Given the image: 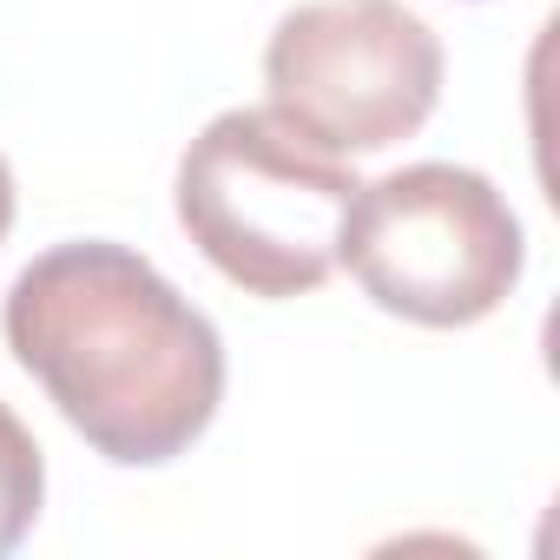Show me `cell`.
<instances>
[{"mask_svg":"<svg viewBox=\"0 0 560 560\" xmlns=\"http://www.w3.org/2000/svg\"><path fill=\"white\" fill-rule=\"evenodd\" d=\"M14 363L54 409L126 468L185 455L224 396V343L126 244H60L34 257L0 311Z\"/></svg>","mask_w":560,"mask_h":560,"instance_id":"6da1fadb","label":"cell"},{"mask_svg":"<svg viewBox=\"0 0 560 560\" xmlns=\"http://www.w3.org/2000/svg\"><path fill=\"white\" fill-rule=\"evenodd\" d=\"M357 172L270 106L218 113L178 159V224L250 298H304L337 270Z\"/></svg>","mask_w":560,"mask_h":560,"instance_id":"7a4b0ae2","label":"cell"},{"mask_svg":"<svg viewBox=\"0 0 560 560\" xmlns=\"http://www.w3.org/2000/svg\"><path fill=\"white\" fill-rule=\"evenodd\" d=\"M521 218L468 165H402L357 185L337 264L389 311L429 330H462L501 311L521 277Z\"/></svg>","mask_w":560,"mask_h":560,"instance_id":"3957f363","label":"cell"},{"mask_svg":"<svg viewBox=\"0 0 560 560\" xmlns=\"http://www.w3.org/2000/svg\"><path fill=\"white\" fill-rule=\"evenodd\" d=\"M270 113L330 152H383L435 113L442 40L402 0H304L264 47Z\"/></svg>","mask_w":560,"mask_h":560,"instance_id":"277c9868","label":"cell"},{"mask_svg":"<svg viewBox=\"0 0 560 560\" xmlns=\"http://www.w3.org/2000/svg\"><path fill=\"white\" fill-rule=\"evenodd\" d=\"M47 501V462H40V442L27 435V422L0 402V553H14L34 527Z\"/></svg>","mask_w":560,"mask_h":560,"instance_id":"5b68a950","label":"cell"},{"mask_svg":"<svg viewBox=\"0 0 560 560\" xmlns=\"http://www.w3.org/2000/svg\"><path fill=\"white\" fill-rule=\"evenodd\" d=\"M8 224H14V172L0 159V237H8Z\"/></svg>","mask_w":560,"mask_h":560,"instance_id":"8992f818","label":"cell"}]
</instances>
